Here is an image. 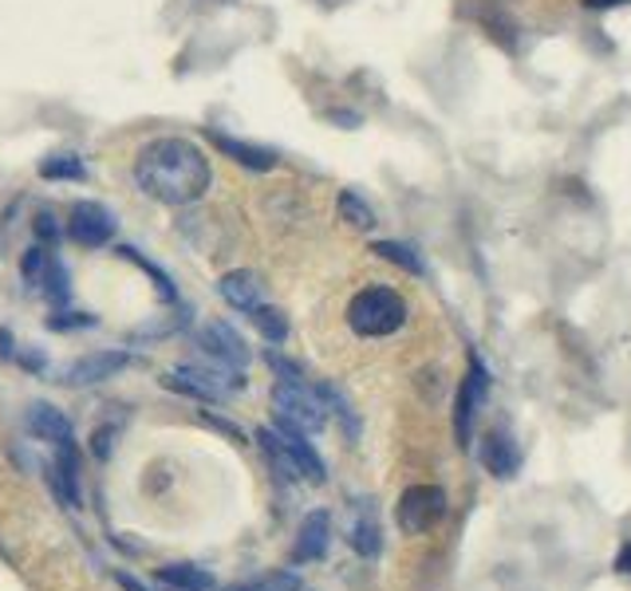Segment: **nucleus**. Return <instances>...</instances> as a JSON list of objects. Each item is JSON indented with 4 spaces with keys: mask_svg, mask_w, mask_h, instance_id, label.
I'll use <instances>...</instances> for the list:
<instances>
[{
    "mask_svg": "<svg viewBox=\"0 0 631 591\" xmlns=\"http://www.w3.org/2000/svg\"><path fill=\"white\" fill-rule=\"evenodd\" d=\"M273 411L281 423L296 426L304 434H320L328 426V406H324L320 391H312L304 383H276L273 386Z\"/></svg>",
    "mask_w": 631,
    "mask_h": 591,
    "instance_id": "3",
    "label": "nucleus"
},
{
    "mask_svg": "<svg viewBox=\"0 0 631 591\" xmlns=\"http://www.w3.org/2000/svg\"><path fill=\"white\" fill-rule=\"evenodd\" d=\"M301 576L296 572H269L261 576V580H246V583H233V588L226 591H301Z\"/></svg>",
    "mask_w": 631,
    "mask_h": 591,
    "instance_id": "26",
    "label": "nucleus"
},
{
    "mask_svg": "<svg viewBox=\"0 0 631 591\" xmlns=\"http://www.w3.org/2000/svg\"><path fill=\"white\" fill-rule=\"evenodd\" d=\"M52 269H56V253H52L47 244H32L29 253H24V261H20V273H24V281H29L32 288H40Z\"/></svg>",
    "mask_w": 631,
    "mask_h": 591,
    "instance_id": "23",
    "label": "nucleus"
},
{
    "mask_svg": "<svg viewBox=\"0 0 631 591\" xmlns=\"http://www.w3.org/2000/svg\"><path fill=\"white\" fill-rule=\"evenodd\" d=\"M131 366V355L127 351H87L76 363L64 366V383L67 386H95L104 379H115L119 371Z\"/></svg>",
    "mask_w": 631,
    "mask_h": 591,
    "instance_id": "8",
    "label": "nucleus"
},
{
    "mask_svg": "<svg viewBox=\"0 0 631 591\" xmlns=\"http://www.w3.org/2000/svg\"><path fill=\"white\" fill-rule=\"evenodd\" d=\"M351 548H356L359 556H368V560H376L379 556V525H376V513L371 508H359L356 521H351Z\"/></svg>",
    "mask_w": 631,
    "mask_h": 591,
    "instance_id": "19",
    "label": "nucleus"
},
{
    "mask_svg": "<svg viewBox=\"0 0 631 591\" xmlns=\"http://www.w3.org/2000/svg\"><path fill=\"white\" fill-rule=\"evenodd\" d=\"M119 253H123L127 261L142 264V269H146V273L154 276V288H159V296H166V300H174V284H170V276H162V273H159V264H151V261H146V256H142L139 249H119Z\"/></svg>",
    "mask_w": 631,
    "mask_h": 591,
    "instance_id": "28",
    "label": "nucleus"
},
{
    "mask_svg": "<svg viewBox=\"0 0 631 591\" xmlns=\"http://www.w3.org/2000/svg\"><path fill=\"white\" fill-rule=\"evenodd\" d=\"M406 324V300L387 284L359 288L348 304V328L363 339H387Z\"/></svg>",
    "mask_w": 631,
    "mask_h": 591,
    "instance_id": "2",
    "label": "nucleus"
},
{
    "mask_svg": "<svg viewBox=\"0 0 631 591\" xmlns=\"http://www.w3.org/2000/svg\"><path fill=\"white\" fill-rule=\"evenodd\" d=\"M47 324H52L56 331H72V328H91L95 319L87 316V311H59V316H52Z\"/></svg>",
    "mask_w": 631,
    "mask_h": 591,
    "instance_id": "30",
    "label": "nucleus"
},
{
    "mask_svg": "<svg viewBox=\"0 0 631 591\" xmlns=\"http://www.w3.org/2000/svg\"><path fill=\"white\" fill-rule=\"evenodd\" d=\"M443 516H446V493L438 485H411L395 505V521L406 536L431 533Z\"/></svg>",
    "mask_w": 631,
    "mask_h": 591,
    "instance_id": "5",
    "label": "nucleus"
},
{
    "mask_svg": "<svg viewBox=\"0 0 631 591\" xmlns=\"http://www.w3.org/2000/svg\"><path fill=\"white\" fill-rule=\"evenodd\" d=\"M458 12H463L466 20H474L490 40H498L505 52H518V20L509 17L498 0H466Z\"/></svg>",
    "mask_w": 631,
    "mask_h": 591,
    "instance_id": "9",
    "label": "nucleus"
},
{
    "mask_svg": "<svg viewBox=\"0 0 631 591\" xmlns=\"http://www.w3.org/2000/svg\"><path fill=\"white\" fill-rule=\"evenodd\" d=\"M111 438H115V430H111V426H107V430H104V426L95 430V438H91L95 458H111V450H115V446H111Z\"/></svg>",
    "mask_w": 631,
    "mask_h": 591,
    "instance_id": "32",
    "label": "nucleus"
},
{
    "mask_svg": "<svg viewBox=\"0 0 631 591\" xmlns=\"http://www.w3.org/2000/svg\"><path fill=\"white\" fill-rule=\"evenodd\" d=\"M24 426H29L32 438L52 441V446H76V434H72V418H67L59 406L52 403H32L29 414H24Z\"/></svg>",
    "mask_w": 631,
    "mask_h": 591,
    "instance_id": "10",
    "label": "nucleus"
},
{
    "mask_svg": "<svg viewBox=\"0 0 631 591\" xmlns=\"http://www.w3.org/2000/svg\"><path fill=\"white\" fill-rule=\"evenodd\" d=\"M198 348H202V355H209L217 366H229V371H246L249 366V343L241 339V331L229 328L226 319H209V324H202Z\"/></svg>",
    "mask_w": 631,
    "mask_h": 591,
    "instance_id": "7",
    "label": "nucleus"
},
{
    "mask_svg": "<svg viewBox=\"0 0 631 591\" xmlns=\"http://www.w3.org/2000/svg\"><path fill=\"white\" fill-rule=\"evenodd\" d=\"M276 434L284 438V446H289V453H293V461L301 466V473L312 481V485H324L328 481V470H324V458L316 450H312V441L304 438V430H296V426L281 423L276 418Z\"/></svg>",
    "mask_w": 631,
    "mask_h": 591,
    "instance_id": "15",
    "label": "nucleus"
},
{
    "mask_svg": "<svg viewBox=\"0 0 631 591\" xmlns=\"http://www.w3.org/2000/svg\"><path fill=\"white\" fill-rule=\"evenodd\" d=\"M154 580L166 583V588L174 591H214L217 580L209 568H198V563H162L159 572H154Z\"/></svg>",
    "mask_w": 631,
    "mask_h": 591,
    "instance_id": "17",
    "label": "nucleus"
},
{
    "mask_svg": "<svg viewBox=\"0 0 631 591\" xmlns=\"http://www.w3.org/2000/svg\"><path fill=\"white\" fill-rule=\"evenodd\" d=\"M115 580H119V588L123 591H146V583H139L131 572H115Z\"/></svg>",
    "mask_w": 631,
    "mask_h": 591,
    "instance_id": "33",
    "label": "nucleus"
},
{
    "mask_svg": "<svg viewBox=\"0 0 631 591\" xmlns=\"http://www.w3.org/2000/svg\"><path fill=\"white\" fill-rule=\"evenodd\" d=\"M301 591H304V588H301Z\"/></svg>",
    "mask_w": 631,
    "mask_h": 591,
    "instance_id": "37",
    "label": "nucleus"
},
{
    "mask_svg": "<svg viewBox=\"0 0 631 591\" xmlns=\"http://www.w3.org/2000/svg\"><path fill=\"white\" fill-rule=\"evenodd\" d=\"M134 178L142 194L162 206H189L214 182V169L198 142L189 139H154L134 158Z\"/></svg>",
    "mask_w": 631,
    "mask_h": 591,
    "instance_id": "1",
    "label": "nucleus"
},
{
    "mask_svg": "<svg viewBox=\"0 0 631 591\" xmlns=\"http://www.w3.org/2000/svg\"><path fill=\"white\" fill-rule=\"evenodd\" d=\"M588 9H616V4H628V0H585Z\"/></svg>",
    "mask_w": 631,
    "mask_h": 591,
    "instance_id": "36",
    "label": "nucleus"
},
{
    "mask_svg": "<svg viewBox=\"0 0 631 591\" xmlns=\"http://www.w3.org/2000/svg\"><path fill=\"white\" fill-rule=\"evenodd\" d=\"M64 233L76 244H84V249H104V244H111L115 233H119V221H115L111 209L99 206V201H76L72 214H67Z\"/></svg>",
    "mask_w": 631,
    "mask_h": 591,
    "instance_id": "6",
    "label": "nucleus"
},
{
    "mask_svg": "<svg viewBox=\"0 0 631 591\" xmlns=\"http://www.w3.org/2000/svg\"><path fill=\"white\" fill-rule=\"evenodd\" d=\"M486 394H490V371H486V363L478 355H470L458 398H454V438H458V446H470L478 411L486 406Z\"/></svg>",
    "mask_w": 631,
    "mask_h": 591,
    "instance_id": "4",
    "label": "nucleus"
},
{
    "mask_svg": "<svg viewBox=\"0 0 631 591\" xmlns=\"http://www.w3.org/2000/svg\"><path fill=\"white\" fill-rule=\"evenodd\" d=\"M209 142H214V146H217L221 154H229V158H233L237 166L257 169V174H264V169H273V166H276V154H273V151H264V146H253V142L229 139V134H217V131H209Z\"/></svg>",
    "mask_w": 631,
    "mask_h": 591,
    "instance_id": "16",
    "label": "nucleus"
},
{
    "mask_svg": "<svg viewBox=\"0 0 631 591\" xmlns=\"http://www.w3.org/2000/svg\"><path fill=\"white\" fill-rule=\"evenodd\" d=\"M36 237H40V241H44V244H52V241H56V237H59L56 217L47 214V209H44V214L36 217Z\"/></svg>",
    "mask_w": 631,
    "mask_h": 591,
    "instance_id": "31",
    "label": "nucleus"
},
{
    "mask_svg": "<svg viewBox=\"0 0 631 591\" xmlns=\"http://www.w3.org/2000/svg\"><path fill=\"white\" fill-rule=\"evenodd\" d=\"M249 316H253L257 331H261L269 343H284V339H289V319H284L281 308H269V304H261V308H253Z\"/></svg>",
    "mask_w": 631,
    "mask_h": 591,
    "instance_id": "25",
    "label": "nucleus"
},
{
    "mask_svg": "<svg viewBox=\"0 0 631 591\" xmlns=\"http://www.w3.org/2000/svg\"><path fill=\"white\" fill-rule=\"evenodd\" d=\"M162 386L186 394V398H198V403H221V398H226V391L209 379L206 366H178V371L162 375Z\"/></svg>",
    "mask_w": 631,
    "mask_h": 591,
    "instance_id": "14",
    "label": "nucleus"
},
{
    "mask_svg": "<svg viewBox=\"0 0 631 591\" xmlns=\"http://www.w3.org/2000/svg\"><path fill=\"white\" fill-rule=\"evenodd\" d=\"M371 253L383 256L387 264H399V269H403V273H411V276L426 273L423 256H418L415 249H411V244H403V241H376V244H371Z\"/></svg>",
    "mask_w": 631,
    "mask_h": 591,
    "instance_id": "20",
    "label": "nucleus"
},
{
    "mask_svg": "<svg viewBox=\"0 0 631 591\" xmlns=\"http://www.w3.org/2000/svg\"><path fill=\"white\" fill-rule=\"evenodd\" d=\"M616 572H631V545L620 548V556H616Z\"/></svg>",
    "mask_w": 631,
    "mask_h": 591,
    "instance_id": "34",
    "label": "nucleus"
},
{
    "mask_svg": "<svg viewBox=\"0 0 631 591\" xmlns=\"http://www.w3.org/2000/svg\"><path fill=\"white\" fill-rule=\"evenodd\" d=\"M40 292H44V296H47V300H52V304H64L67 296H72V284H67L64 264L56 261V269L47 273V281H44V284H40Z\"/></svg>",
    "mask_w": 631,
    "mask_h": 591,
    "instance_id": "27",
    "label": "nucleus"
},
{
    "mask_svg": "<svg viewBox=\"0 0 631 591\" xmlns=\"http://www.w3.org/2000/svg\"><path fill=\"white\" fill-rule=\"evenodd\" d=\"M331 545V516L324 508H312L308 516L301 521V533H296V545H293V563H312V560H324Z\"/></svg>",
    "mask_w": 631,
    "mask_h": 591,
    "instance_id": "11",
    "label": "nucleus"
},
{
    "mask_svg": "<svg viewBox=\"0 0 631 591\" xmlns=\"http://www.w3.org/2000/svg\"><path fill=\"white\" fill-rule=\"evenodd\" d=\"M481 466L493 473V478L509 481L513 473L521 470V450L518 441L509 438L505 430H490L486 438H481Z\"/></svg>",
    "mask_w": 631,
    "mask_h": 591,
    "instance_id": "12",
    "label": "nucleus"
},
{
    "mask_svg": "<svg viewBox=\"0 0 631 591\" xmlns=\"http://www.w3.org/2000/svg\"><path fill=\"white\" fill-rule=\"evenodd\" d=\"M316 391H320L324 406H328V411L336 414L339 423H344V434H348V438L356 441V438H359V418H356V411H351L348 398H344V394H339L331 383H320V386H316Z\"/></svg>",
    "mask_w": 631,
    "mask_h": 591,
    "instance_id": "24",
    "label": "nucleus"
},
{
    "mask_svg": "<svg viewBox=\"0 0 631 591\" xmlns=\"http://www.w3.org/2000/svg\"><path fill=\"white\" fill-rule=\"evenodd\" d=\"M339 217H344L351 229H376L379 226L376 209H371L368 197H359L356 189H344V194H339Z\"/></svg>",
    "mask_w": 631,
    "mask_h": 591,
    "instance_id": "22",
    "label": "nucleus"
},
{
    "mask_svg": "<svg viewBox=\"0 0 631 591\" xmlns=\"http://www.w3.org/2000/svg\"><path fill=\"white\" fill-rule=\"evenodd\" d=\"M9 355H17V348H12L9 331H0V359H9Z\"/></svg>",
    "mask_w": 631,
    "mask_h": 591,
    "instance_id": "35",
    "label": "nucleus"
},
{
    "mask_svg": "<svg viewBox=\"0 0 631 591\" xmlns=\"http://www.w3.org/2000/svg\"><path fill=\"white\" fill-rule=\"evenodd\" d=\"M257 441H261L264 458H269V466L276 470V478L281 481H301V466L293 461V453H289V446H284V438L276 434V426H261L257 430Z\"/></svg>",
    "mask_w": 631,
    "mask_h": 591,
    "instance_id": "18",
    "label": "nucleus"
},
{
    "mask_svg": "<svg viewBox=\"0 0 631 591\" xmlns=\"http://www.w3.org/2000/svg\"><path fill=\"white\" fill-rule=\"evenodd\" d=\"M264 363L273 366L276 375L284 379V383H304V371H301V366H296V363H289V359H284V355H276V351H269V355H264Z\"/></svg>",
    "mask_w": 631,
    "mask_h": 591,
    "instance_id": "29",
    "label": "nucleus"
},
{
    "mask_svg": "<svg viewBox=\"0 0 631 591\" xmlns=\"http://www.w3.org/2000/svg\"><path fill=\"white\" fill-rule=\"evenodd\" d=\"M40 178L47 182H84L87 166L79 154H52V158L40 162Z\"/></svg>",
    "mask_w": 631,
    "mask_h": 591,
    "instance_id": "21",
    "label": "nucleus"
},
{
    "mask_svg": "<svg viewBox=\"0 0 631 591\" xmlns=\"http://www.w3.org/2000/svg\"><path fill=\"white\" fill-rule=\"evenodd\" d=\"M217 292H221V300H226L229 308L253 311V308H261L264 284H261V276L249 273V269H233V273H226L217 281Z\"/></svg>",
    "mask_w": 631,
    "mask_h": 591,
    "instance_id": "13",
    "label": "nucleus"
}]
</instances>
